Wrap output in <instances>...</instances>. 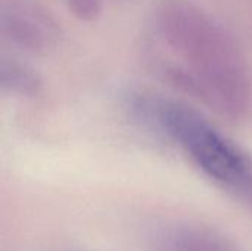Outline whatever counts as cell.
Here are the masks:
<instances>
[{
    "label": "cell",
    "mask_w": 252,
    "mask_h": 251,
    "mask_svg": "<svg viewBox=\"0 0 252 251\" xmlns=\"http://www.w3.org/2000/svg\"><path fill=\"white\" fill-rule=\"evenodd\" d=\"M157 123L195 163L216 180L245 188L252 183V167L245 155L214 126L190 108L161 101L152 109Z\"/></svg>",
    "instance_id": "cell-1"
}]
</instances>
